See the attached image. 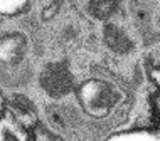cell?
Listing matches in <instances>:
<instances>
[{"instance_id": "cell-1", "label": "cell", "mask_w": 160, "mask_h": 141, "mask_svg": "<svg viewBox=\"0 0 160 141\" xmlns=\"http://www.w3.org/2000/svg\"><path fill=\"white\" fill-rule=\"evenodd\" d=\"M78 101L89 116L105 118L120 101V92L111 82L103 79H88L78 87Z\"/></svg>"}, {"instance_id": "cell-2", "label": "cell", "mask_w": 160, "mask_h": 141, "mask_svg": "<svg viewBox=\"0 0 160 141\" xmlns=\"http://www.w3.org/2000/svg\"><path fill=\"white\" fill-rule=\"evenodd\" d=\"M29 50L27 35L22 32H7L0 35V62L17 66L25 59Z\"/></svg>"}, {"instance_id": "cell-3", "label": "cell", "mask_w": 160, "mask_h": 141, "mask_svg": "<svg viewBox=\"0 0 160 141\" xmlns=\"http://www.w3.org/2000/svg\"><path fill=\"white\" fill-rule=\"evenodd\" d=\"M44 86L52 96H62L69 89V76L61 67H51L44 76Z\"/></svg>"}, {"instance_id": "cell-4", "label": "cell", "mask_w": 160, "mask_h": 141, "mask_svg": "<svg viewBox=\"0 0 160 141\" xmlns=\"http://www.w3.org/2000/svg\"><path fill=\"white\" fill-rule=\"evenodd\" d=\"M32 0H0V15L15 17L31 7Z\"/></svg>"}, {"instance_id": "cell-5", "label": "cell", "mask_w": 160, "mask_h": 141, "mask_svg": "<svg viewBox=\"0 0 160 141\" xmlns=\"http://www.w3.org/2000/svg\"><path fill=\"white\" fill-rule=\"evenodd\" d=\"M147 74L157 86H160V47L153 50L147 59Z\"/></svg>"}, {"instance_id": "cell-6", "label": "cell", "mask_w": 160, "mask_h": 141, "mask_svg": "<svg viewBox=\"0 0 160 141\" xmlns=\"http://www.w3.org/2000/svg\"><path fill=\"white\" fill-rule=\"evenodd\" d=\"M153 104L160 109V86H158V91L155 92V96H153Z\"/></svg>"}]
</instances>
